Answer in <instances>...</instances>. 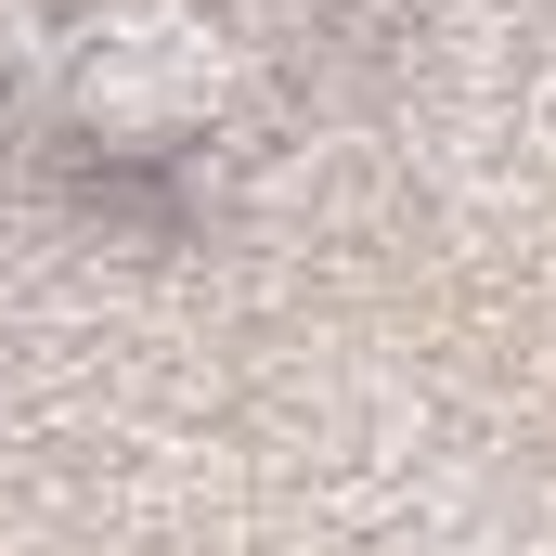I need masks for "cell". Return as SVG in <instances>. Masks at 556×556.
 I'll list each match as a JSON object with an SVG mask.
<instances>
[{
    "instance_id": "6da1fadb",
    "label": "cell",
    "mask_w": 556,
    "mask_h": 556,
    "mask_svg": "<svg viewBox=\"0 0 556 556\" xmlns=\"http://www.w3.org/2000/svg\"><path fill=\"white\" fill-rule=\"evenodd\" d=\"M220 91H233V52H220V26L181 13V0H117V13L78 26V117H104L117 142L207 130Z\"/></svg>"
}]
</instances>
